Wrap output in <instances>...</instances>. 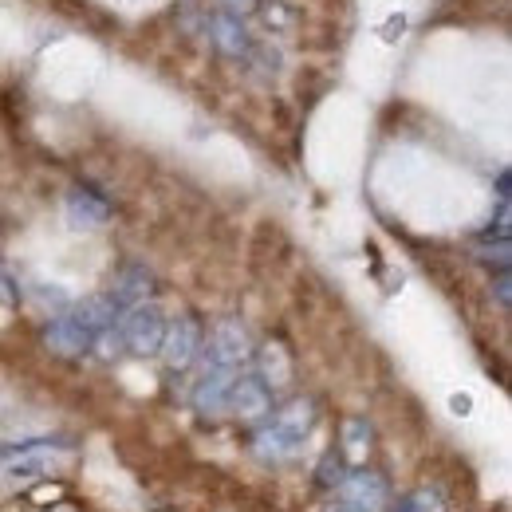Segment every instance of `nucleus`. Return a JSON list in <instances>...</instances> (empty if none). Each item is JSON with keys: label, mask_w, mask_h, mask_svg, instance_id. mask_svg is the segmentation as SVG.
Wrapping results in <instances>:
<instances>
[{"label": "nucleus", "mask_w": 512, "mask_h": 512, "mask_svg": "<svg viewBox=\"0 0 512 512\" xmlns=\"http://www.w3.org/2000/svg\"><path fill=\"white\" fill-rule=\"evenodd\" d=\"M339 453H343V461H347V465H359V461H367V453H371V426H367L363 418H351V422L343 426Z\"/></svg>", "instance_id": "9d476101"}, {"label": "nucleus", "mask_w": 512, "mask_h": 512, "mask_svg": "<svg viewBox=\"0 0 512 512\" xmlns=\"http://www.w3.org/2000/svg\"><path fill=\"white\" fill-rule=\"evenodd\" d=\"M394 512H446V501H442L434 489H418V493L402 497V505Z\"/></svg>", "instance_id": "4468645a"}, {"label": "nucleus", "mask_w": 512, "mask_h": 512, "mask_svg": "<svg viewBox=\"0 0 512 512\" xmlns=\"http://www.w3.org/2000/svg\"><path fill=\"white\" fill-rule=\"evenodd\" d=\"M40 449H71V438H28V442H8L0 446V457H20V453H40Z\"/></svg>", "instance_id": "ddd939ff"}, {"label": "nucleus", "mask_w": 512, "mask_h": 512, "mask_svg": "<svg viewBox=\"0 0 512 512\" xmlns=\"http://www.w3.org/2000/svg\"><path fill=\"white\" fill-rule=\"evenodd\" d=\"M127 351L134 355H158L162 351V339H166V323L158 316V308H134L127 316V323L119 327Z\"/></svg>", "instance_id": "7ed1b4c3"}, {"label": "nucleus", "mask_w": 512, "mask_h": 512, "mask_svg": "<svg viewBox=\"0 0 512 512\" xmlns=\"http://www.w3.org/2000/svg\"><path fill=\"white\" fill-rule=\"evenodd\" d=\"M233 379H237V371H229V367H209V375L193 390V406H197L201 414H217V410L225 406V398H229Z\"/></svg>", "instance_id": "6e6552de"}, {"label": "nucleus", "mask_w": 512, "mask_h": 512, "mask_svg": "<svg viewBox=\"0 0 512 512\" xmlns=\"http://www.w3.org/2000/svg\"><path fill=\"white\" fill-rule=\"evenodd\" d=\"M197 351H201V323L193 320V316H182L174 327H166L162 355H166L170 367H190Z\"/></svg>", "instance_id": "423d86ee"}, {"label": "nucleus", "mask_w": 512, "mask_h": 512, "mask_svg": "<svg viewBox=\"0 0 512 512\" xmlns=\"http://www.w3.org/2000/svg\"><path fill=\"white\" fill-rule=\"evenodd\" d=\"M249 355V335L237 320H225L213 327L209 335V367H237Z\"/></svg>", "instance_id": "20e7f679"}, {"label": "nucleus", "mask_w": 512, "mask_h": 512, "mask_svg": "<svg viewBox=\"0 0 512 512\" xmlns=\"http://www.w3.org/2000/svg\"><path fill=\"white\" fill-rule=\"evenodd\" d=\"M48 347L56 351V355H83L87 347H91V331L83 327V323L75 320V316H67V320H56L48 327Z\"/></svg>", "instance_id": "1a4fd4ad"}, {"label": "nucleus", "mask_w": 512, "mask_h": 512, "mask_svg": "<svg viewBox=\"0 0 512 512\" xmlns=\"http://www.w3.org/2000/svg\"><path fill=\"white\" fill-rule=\"evenodd\" d=\"M150 288H154V280H150V272H146V268H123V272L115 276V284H111L107 300H111L119 312H123V308H138V304H146Z\"/></svg>", "instance_id": "0eeeda50"}, {"label": "nucleus", "mask_w": 512, "mask_h": 512, "mask_svg": "<svg viewBox=\"0 0 512 512\" xmlns=\"http://www.w3.org/2000/svg\"><path fill=\"white\" fill-rule=\"evenodd\" d=\"M335 493V501L347 512H383L390 505V485L375 469H351Z\"/></svg>", "instance_id": "f03ea898"}, {"label": "nucleus", "mask_w": 512, "mask_h": 512, "mask_svg": "<svg viewBox=\"0 0 512 512\" xmlns=\"http://www.w3.org/2000/svg\"><path fill=\"white\" fill-rule=\"evenodd\" d=\"M497 300L509 304V276H505V272H501V280H497Z\"/></svg>", "instance_id": "2eb2a0df"}, {"label": "nucleus", "mask_w": 512, "mask_h": 512, "mask_svg": "<svg viewBox=\"0 0 512 512\" xmlns=\"http://www.w3.org/2000/svg\"><path fill=\"white\" fill-rule=\"evenodd\" d=\"M347 473H351V465L343 461V453H339V449H327V453H323V461H320L316 481H320V489H339Z\"/></svg>", "instance_id": "f8f14e48"}, {"label": "nucleus", "mask_w": 512, "mask_h": 512, "mask_svg": "<svg viewBox=\"0 0 512 512\" xmlns=\"http://www.w3.org/2000/svg\"><path fill=\"white\" fill-rule=\"evenodd\" d=\"M225 402H229V410L241 414V418H264V414L272 410V386L264 383V379H253V375L233 379Z\"/></svg>", "instance_id": "39448f33"}, {"label": "nucleus", "mask_w": 512, "mask_h": 512, "mask_svg": "<svg viewBox=\"0 0 512 512\" xmlns=\"http://www.w3.org/2000/svg\"><path fill=\"white\" fill-rule=\"evenodd\" d=\"M316 426V402L312 398H296L288 406H280L272 414V422L253 438V453L260 461H284V457H296L308 434Z\"/></svg>", "instance_id": "f257e3e1"}, {"label": "nucleus", "mask_w": 512, "mask_h": 512, "mask_svg": "<svg viewBox=\"0 0 512 512\" xmlns=\"http://www.w3.org/2000/svg\"><path fill=\"white\" fill-rule=\"evenodd\" d=\"M67 209H71V221H75V225H103V221H107V213H111L103 197H95V193H87V190L71 193Z\"/></svg>", "instance_id": "9b49d317"}]
</instances>
